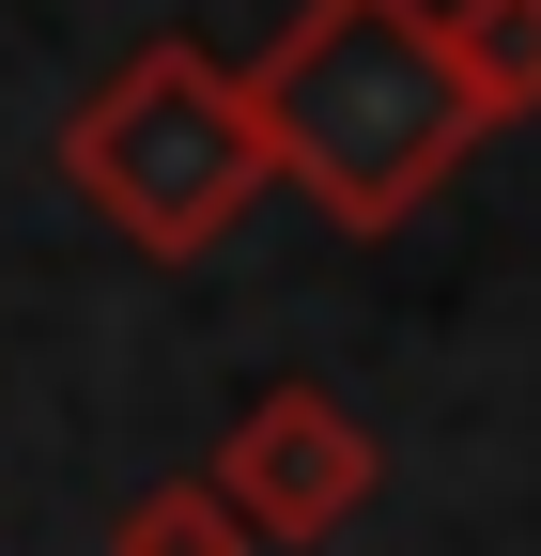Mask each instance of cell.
I'll use <instances>...</instances> for the list:
<instances>
[{
	"label": "cell",
	"mask_w": 541,
	"mask_h": 556,
	"mask_svg": "<svg viewBox=\"0 0 541 556\" xmlns=\"http://www.w3.org/2000/svg\"><path fill=\"white\" fill-rule=\"evenodd\" d=\"M232 78H248V124H263V170L341 232H402L480 139L449 93L433 0H294L279 47L232 62Z\"/></svg>",
	"instance_id": "1"
},
{
	"label": "cell",
	"mask_w": 541,
	"mask_h": 556,
	"mask_svg": "<svg viewBox=\"0 0 541 556\" xmlns=\"http://www.w3.org/2000/svg\"><path fill=\"white\" fill-rule=\"evenodd\" d=\"M62 186L93 201V217L140 248V263H201V248H232V217L279 170H263V124H248V78L217 47H124V78L78 93V124H62Z\"/></svg>",
	"instance_id": "2"
},
{
	"label": "cell",
	"mask_w": 541,
	"mask_h": 556,
	"mask_svg": "<svg viewBox=\"0 0 541 556\" xmlns=\"http://www.w3.org/2000/svg\"><path fill=\"white\" fill-rule=\"evenodd\" d=\"M217 510L248 526V541H279V556H310V541H341L356 510H372V479H387V448L356 433L325 387H248V417L217 433Z\"/></svg>",
	"instance_id": "3"
},
{
	"label": "cell",
	"mask_w": 541,
	"mask_h": 556,
	"mask_svg": "<svg viewBox=\"0 0 541 556\" xmlns=\"http://www.w3.org/2000/svg\"><path fill=\"white\" fill-rule=\"evenodd\" d=\"M433 47H449V93L480 139L541 109V0H433Z\"/></svg>",
	"instance_id": "4"
},
{
	"label": "cell",
	"mask_w": 541,
	"mask_h": 556,
	"mask_svg": "<svg viewBox=\"0 0 541 556\" xmlns=\"http://www.w3.org/2000/svg\"><path fill=\"white\" fill-rule=\"evenodd\" d=\"M109 556H263L232 510H217V479H155V495H124V526H109Z\"/></svg>",
	"instance_id": "5"
}]
</instances>
